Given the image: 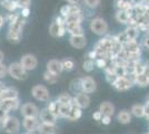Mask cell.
<instances>
[{
	"label": "cell",
	"instance_id": "41",
	"mask_svg": "<svg viewBox=\"0 0 149 134\" xmlns=\"http://www.w3.org/2000/svg\"><path fill=\"white\" fill-rule=\"evenodd\" d=\"M143 70H145V64L141 63V60L136 63V65H135V74L136 75L143 74Z\"/></svg>",
	"mask_w": 149,
	"mask_h": 134
},
{
	"label": "cell",
	"instance_id": "42",
	"mask_svg": "<svg viewBox=\"0 0 149 134\" xmlns=\"http://www.w3.org/2000/svg\"><path fill=\"white\" fill-rule=\"evenodd\" d=\"M8 74V66L3 64V63H0V78H3L6 77Z\"/></svg>",
	"mask_w": 149,
	"mask_h": 134
},
{
	"label": "cell",
	"instance_id": "11",
	"mask_svg": "<svg viewBox=\"0 0 149 134\" xmlns=\"http://www.w3.org/2000/svg\"><path fill=\"white\" fill-rule=\"evenodd\" d=\"M40 124V120L39 117H24V122L22 125L27 132H36L38 130V126Z\"/></svg>",
	"mask_w": 149,
	"mask_h": 134
},
{
	"label": "cell",
	"instance_id": "4",
	"mask_svg": "<svg viewBox=\"0 0 149 134\" xmlns=\"http://www.w3.org/2000/svg\"><path fill=\"white\" fill-rule=\"evenodd\" d=\"M31 94L35 100L40 102H49L50 94L48 88L44 85H35L31 88Z\"/></svg>",
	"mask_w": 149,
	"mask_h": 134
},
{
	"label": "cell",
	"instance_id": "58",
	"mask_svg": "<svg viewBox=\"0 0 149 134\" xmlns=\"http://www.w3.org/2000/svg\"><path fill=\"white\" fill-rule=\"evenodd\" d=\"M0 107H1V106H0Z\"/></svg>",
	"mask_w": 149,
	"mask_h": 134
},
{
	"label": "cell",
	"instance_id": "13",
	"mask_svg": "<svg viewBox=\"0 0 149 134\" xmlns=\"http://www.w3.org/2000/svg\"><path fill=\"white\" fill-rule=\"evenodd\" d=\"M69 43L70 45L76 48V49H82L87 45V38L85 35H76V36H70L69 37Z\"/></svg>",
	"mask_w": 149,
	"mask_h": 134
},
{
	"label": "cell",
	"instance_id": "36",
	"mask_svg": "<svg viewBox=\"0 0 149 134\" xmlns=\"http://www.w3.org/2000/svg\"><path fill=\"white\" fill-rule=\"evenodd\" d=\"M62 63V67H63V70H67V72H70V70L74 69V63L71 60V59H63L61 60Z\"/></svg>",
	"mask_w": 149,
	"mask_h": 134
},
{
	"label": "cell",
	"instance_id": "1",
	"mask_svg": "<svg viewBox=\"0 0 149 134\" xmlns=\"http://www.w3.org/2000/svg\"><path fill=\"white\" fill-rule=\"evenodd\" d=\"M26 25V18L21 17L19 15V17L15 20L13 22L9 24V29L7 32V39L9 40V43L17 44L20 41V39L22 37V30Z\"/></svg>",
	"mask_w": 149,
	"mask_h": 134
},
{
	"label": "cell",
	"instance_id": "29",
	"mask_svg": "<svg viewBox=\"0 0 149 134\" xmlns=\"http://www.w3.org/2000/svg\"><path fill=\"white\" fill-rule=\"evenodd\" d=\"M56 101L60 105H62V104H71L72 101H74V96L71 94H69V93H62V94H60L57 97Z\"/></svg>",
	"mask_w": 149,
	"mask_h": 134
},
{
	"label": "cell",
	"instance_id": "50",
	"mask_svg": "<svg viewBox=\"0 0 149 134\" xmlns=\"http://www.w3.org/2000/svg\"><path fill=\"white\" fill-rule=\"evenodd\" d=\"M143 74H145L147 77H149V66L148 65H146V63H145V70H143Z\"/></svg>",
	"mask_w": 149,
	"mask_h": 134
},
{
	"label": "cell",
	"instance_id": "25",
	"mask_svg": "<svg viewBox=\"0 0 149 134\" xmlns=\"http://www.w3.org/2000/svg\"><path fill=\"white\" fill-rule=\"evenodd\" d=\"M99 109L104 115L112 116V115L115 114V106H113V104L110 102H102L100 104Z\"/></svg>",
	"mask_w": 149,
	"mask_h": 134
},
{
	"label": "cell",
	"instance_id": "10",
	"mask_svg": "<svg viewBox=\"0 0 149 134\" xmlns=\"http://www.w3.org/2000/svg\"><path fill=\"white\" fill-rule=\"evenodd\" d=\"M81 86H82V92L84 93H87V94L93 93L97 89L96 81L90 76L81 77Z\"/></svg>",
	"mask_w": 149,
	"mask_h": 134
},
{
	"label": "cell",
	"instance_id": "33",
	"mask_svg": "<svg viewBox=\"0 0 149 134\" xmlns=\"http://www.w3.org/2000/svg\"><path fill=\"white\" fill-rule=\"evenodd\" d=\"M100 2H101V0H82L84 6L86 7L87 9H90V10H93V9L98 8Z\"/></svg>",
	"mask_w": 149,
	"mask_h": 134
},
{
	"label": "cell",
	"instance_id": "19",
	"mask_svg": "<svg viewBox=\"0 0 149 134\" xmlns=\"http://www.w3.org/2000/svg\"><path fill=\"white\" fill-rule=\"evenodd\" d=\"M131 16H132V10L129 11H126V10H117L116 15H115V18L118 21L119 24H124V25H128L129 20L131 19Z\"/></svg>",
	"mask_w": 149,
	"mask_h": 134
},
{
	"label": "cell",
	"instance_id": "3",
	"mask_svg": "<svg viewBox=\"0 0 149 134\" xmlns=\"http://www.w3.org/2000/svg\"><path fill=\"white\" fill-rule=\"evenodd\" d=\"M8 74L17 81H25L28 78V70L24 68V66L20 64V62L11 63L8 66Z\"/></svg>",
	"mask_w": 149,
	"mask_h": 134
},
{
	"label": "cell",
	"instance_id": "34",
	"mask_svg": "<svg viewBox=\"0 0 149 134\" xmlns=\"http://www.w3.org/2000/svg\"><path fill=\"white\" fill-rule=\"evenodd\" d=\"M70 109H71V104H62V105H60V109H59L60 117L67 119L69 113H70Z\"/></svg>",
	"mask_w": 149,
	"mask_h": 134
},
{
	"label": "cell",
	"instance_id": "21",
	"mask_svg": "<svg viewBox=\"0 0 149 134\" xmlns=\"http://www.w3.org/2000/svg\"><path fill=\"white\" fill-rule=\"evenodd\" d=\"M18 98V91L13 87H6L0 94V101Z\"/></svg>",
	"mask_w": 149,
	"mask_h": 134
},
{
	"label": "cell",
	"instance_id": "32",
	"mask_svg": "<svg viewBox=\"0 0 149 134\" xmlns=\"http://www.w3.org/2000/svg\"><path fill=\"white\" fill-rule=\"evenodd\" d=\"M47 109L51 111L54 114L56 115L57 117H60V114H59V109H60V104L57 102V101H51V102L48 103L47 105Z\"/></svg>",
	"mask_w": 149,
	"mask_h": 134
},
{
	"label": "cell",
	"instance_id": "52",
	"mask_svg": "<svg viewBox=\"0 0 149 134\" xmlns=\"http://www.w3.org/2000/svg\"><path fill=\"white\" fill-rule=\"evenodd\" d=\"M3 59H5V55H3V53L0 51V63H2L3 62Z\"/></svg>",
	"mask_w": 149,
	"mask_h": 134
},
{
	"label": "cell",
	"instance_id": "24",
	"mask_svg": "<svg viewBox=\"0 0 149 134\" xmlns=\"http://www.w3.org/2000/svg\"><path fill=\"white\" fill-rule=\"evenodd\" d=\"M115 7L117 10H126V11L134 9V5L131 4L130 0H116Z\"/></svg>",
	"mask_w": 149,
	"mask_h": 134
},
{
	"label": "cell",
	"instance_id": "49",
	"mask_svg": "<svg viewBox=\"0 0 149 134\" xmlns=\"http://www.w3.org/2000/svg\"><path fill=\"white\" fill-rule=\"evenodd\" d=\"M5 22H6V18H5V16H2V15H0V29L3 27L5 25Z\"/></svg>",
	"mask_w": 149,
	"mask_h": 134
},
{
	"label": "cell",
	"instance_id": "44",
	"mask_svg": "<svg viewBox=\"0 0 149 134\" xmlns=\"http://www.w3.org/2000/svg\"><path fill=\"white\" fill-rule=\"evenodd\" d=\"M140 44H141V47H143V48H146V49L149 51V34H146L143 36V38Z\"/></svg>",
	"mask_w": 149,
	"mask_h": 134
},
{
	"label": "cell",
	"instance_id": "23",
	"mask_svg": "<svg viewBox=\"0 0 149 134\" xmlns=\"http://www.w3.org/2000/svg\"><path fill=\"white\" fill-rule=\"evenodd\" d=\"M130 113L132 116L138 117V119H141V117H146V109H145V105L141 104H135L131 106Z\"/></svg>",
	"mask_w": 149,
	"mask_h": 134
},
{
	"label": "cell",
	"instance_id": "30",
	"mask_svg": "<svg viewBox=\"0 0 149 134\" xmlns=\"http://www.w3.org/2000/svg\"><path fill=\"white\" fill-rule=\"evenodd\" d=\"M135 85H138L139 87H146L149 85V77H147L145 74L137 75L135 79Z\"/></svg>",
	"mask_w": 149,
	"mask_h": 134
},
{
	"label": "cell",
	"instance_id": "9",
	"mask_svg": "<svg viewBox=\"0 0 149 134\" xmlns=\"http://www.w3.org/2000/svg\"><path fill=\"white\" fill-rule=\"evenodd\" d=\"M67 28L66 26H60L56 20H54L49 26V34L55 38H61L66 35Z\"/></svg>",
	"mask_w": 149,
	"mask_h": 134
},
{
	"label": "cell",
	"instance_id": "48",
	"mask_svg": "<svg viewBox=\"0 0 149 134\" xmlns=\"http://www.w3.org/2000/svg\"><path fill=\"white\" fill-rule=\"evenodd\" d=\"M67 4H71V5H80L82 0H65Z\"/></svg>",
	"mask_w": 149,
	"mask_h": 134
},
{
	"label": "cell",
	"instance_id": "28",
	"mask_svg": "<svg viewBox=\"0 0 149 134\" xmlns=\"http://www.w3.org/2000/svg\"><path fill=\"white\" fill-rule=\"evenodd\" d=\"M125 32L127 35V37L129 40L131 39H137L139 37V34H140V30L137 28V27H134V26H128L126 29H125Z\"/></svg>",
	"mask_w": 149,
	"mask_h": 134
},
{
	"label": "cell",
	"instance_id": "14",
	"mask_svg": "<svg viewBox=\"0 0 149 134\" xmlns=\"http://www.w3.org/2000/svg\"><path fill=\"white\" fill-rule=\"evenodd\" d=\"M57 117L56 115L54 114L51 111L47 109H44L40 111L39 113V120L42 122V123H49V124H56L57 123Z\"/></svg>",
	"mask_w": 149,
	"mask_h": 134
},
{
	"label": "cell",
	"instance_id": "35",
	"mask_svg": "<svg viewBox=\"0 0 149 134\" xmlns=\"http://www.w3.org/2000/svg\"><path fill=\"white\" fill-rule=\"evenodd\" d=\"M95 66H96V64H95V60H93V59H89V58H87V59L84 62V64H82V68H84V70H85V72L90 73V72H93V70Z\"/></svg>",
	"mask_w": 149,
	"mask_h": 134
},
{
	"label": "cell",
	"instance_id": "54",
	"mask_svg": "<svg viewBox=\"0 0 149 134\" xmlns=\"http://www.w3.org/2000/svg\"><path fill=\"white\" fill-rule=\"evenodd\" d=\"M146 65H148V66H149V59L147 60V62H146Z\"/></svg>",
	"mask_w": 149,
	"mask_h": 134
},
{
	"label": "cell",
	"instance_id": "56",
	"mask_svg": "<svg viewBox=\"0 0 149 134\" xmlns=\"http://www.w3.org/2000/svg\"><path fill=\"white\" fill-rule=\"evenodd\" d=\"M147 103H149V97L147 98Z\"/></svg>",
	"mask_w": 149,
	"mask_h": 134
},
{
	"label": "cell",
	"instance_id": "16",
	"mask_svg": "<svg viewBox=\"0 0 149 134\" xmlns=\"http://www.w3.org/2000/svg\"><path fill=\"white\" fill-rule=\"evenodd\" d=\"M0 106H1V109H3L7 112L17 111L20 109V102H19V98L5 100V101H0Z\"/></svg>",
	"mask_w": 149,
	"mask_h": 134
},
{
	"label": "cell",
	"instance_id": "43",
	"mask_svg": "<svg viewBox=\"0 0 149 134\" xmlns=\"http://www.w3.org/2000/svg\"><path fill=\"white\" fill-rule=\"evenodd\" d=\"M19 15L21 16V17H24V18H28L29 17V15H30V7H25V8H22V9H20L19 10Z\"/></svg>",
	"mask_w": 149,
	"mask_h": 134
},
{
	"label": "cell",
	"instance_id": "26",
	"mask_svg": "<svg viewBox=\"0 0 149 134\" xmlns=\"http://www.w3.org/2000/svg\"><path fill=\"white\" fill-rule=\"evenodd\" d=\"M117 120L121 124H129L131 122V113L127 109H121L117 115Z\"/></svg>",
	"mask_w": 149,
	"mask_h": 134
},
{
	"label": "cell",
	"instance_id": "12",
	"mask_svg": "<svg viewBox=\"0 0 149 134\" xmlns=\"http://www.w3.org/2000/svg\"><path fill=\"white\" fill-rule=\"evenodd\" d=\"M72 102L77 106H79L80 109H87L89 106V104H90V97L87 95V93L81 92V93H78V94L74 95V101Z\"/></svg>",
	"mask_w": 149,
	"mask_h": 134
},
{
	"label": "cell",
	"instance_id": "17",
	"mask_svg": "<svg viewBox=\"0 0 149 134\" xmlns=\"http://www.w3.org/2000/svg\"><path fill=\"white\" fill-rule=\"evenodd\" d=\"M66 28H67V32L70 36L85 35L84 28L80 22H66Z\"/></svg>",
	"mask_w": 149,
	"mask_h": 134
},
{
	"label": "cell",
	"instance_id": "57",
	"mask_svg": "<svg viewBox=\"0 0 149 134\" xmlns=\"http://www.w3.org/2000/svg\"><path fill=\"white\" fill-rule=\"evenodd\" d=\"M147 34H149V32H147Z\"/></svg>",
	"mask_w": 149,
	"mask_h": 134
},
{
	"label": "cell",
	"instance_id": "27",
	"mask_svg": "<svg viewBox=\"0 0 149 134\" xmlns=\"http://www.w3.org/2000/svg\"><path fill=\"white\" fill-rule=\"evenodd\" d=\"M69 91L76 95L78 93H81L82 92V86H81V78H76V79H72L71 83L69 85Z\"/></svg>",
	"mask_w": 149,
	"mask_h": 134
},
{
	"label": "cell",
	"instance_id": "2",
	"mask_svg": "<svg viewBox=\"0 0 149 134\" xmlns=\"http://www.w3.org/2000/svg\"><path fill=\"white\" fill-rule=\"evenodd\" d=\"M89 29L97 36H106L109 30V26L104 18L95 17L89 22Z\"/></svg>",
	"mask_w": 149,
	"mask_h": 134
},
{
	"label": "cell",
	"instance_id": "47",
	"mask_svg": "<svg viewBox=\"0 0 149 134\" xmlns=\"http://www.w3.org/2000/svg\"><path fill=\"white\" fill-rule=\"evenodd\" d=\"M97 57H98V55H97V51H95V49H93V51H90L89 53H88V58H89V59L96 60Z\"/></svg>",
	"mask_w": 149,
	"mask_h": 134
},
{
	"label": "cell",
	"instance_id": "51",
	"mask_svg": "<svg viewBox=\"0 0 149 134\" xmlns=\"http://www.w3.org/2000/svg\"><path fill=\"white\" fill-rule=\"evenodd\" d=\"M130 1L134 6H136V5H141V2H143V0H130Z\"/></svg>",
	"mask_w": 149,
	"mask_h": 134
},
{
	"label": "cell",
	"instance_id": "6",
	"mask_svg": "<svg viewBox=\"0 0 149 134\" xmlns=\"http://www.w3.org/2000/svg\"><path fill=\"white\" fill-rule=\"evenodd\" d=\"M134 85H135V83L131 81L129 77L121 76V77H118L117 81L112 84L111 86L116 91H118V92H126V91L130 89Z\"/></svg>",
	"mask_w": 149,
	"mask_h": 134
},
{
	"label": "cell",
	"instance_id": "53",
	"mask_svg": "<svg viewBox=\"0 0 149 134\" xmlns=\"http://www.w3.org/2000/svg\"><path fill=\"white\" fill-rule=\"evenodd\" d=\"M5 88H6V86L3 85V83H1V82H0V94H1V92H2Z\"/></svg>",
	"mask_w": 149,
	"mask_h": 134
},
{
	"label": "cell",
	"instance_id": "5",
	"mask_svg": "<svg viewBox=\"0 0 149 134\" xmlns=\"http://www.w3.org/2000/svg\"><path fill=\"white\" fill-rule=\"evenodd\" d=\"M2 130L8 134H17L20 131V122L16 116H9L7 122L2 125Z\"/></svg>",
	"mask_w": 149,
	"mask_h": 134
},
{
	"label": "cell",
	"instance_id": "46",
	"mask_svg": "<svg viewBox=\"0 0 149 134\" xmlns=\"http://www.w3.org/2000/svg\"><path fill=\"white\" fill-rule=\"evenodd\" d=\"M100 122H101L102 124H105V125H109V124L111 123V116H109V115H104Z\"/></svg>",
	"mask_w": 149,
	"mask_h": 134
},
{
	"label": "cell",
	"instance_id": "18",
	"mask_svg": "<svg viewBox=\"0 0 149 134\" xmlns=\"http://www.w3.org/2000/svg\"><path fill=\"white\" fill-rule=\"evenodd\" d=\"M47 70H49V72L56 74V75H60L62 72H63L61 60H58V59H50L49 62L47 63Z\"/></svg>",
	"mask_w": 149,
	"mask_h": 134
},
{
	"label": "cell",
	"instance_id": "40",
	"mask_svg": "<svg viewBox=\"0 0 149 134\" xmlns=\"http://www.w3.org/2000/svg\"><path fill=\"white\" fill-rule=\"evenodd\" d=\"M70 13V4H67V5H63V6L60 8V11H59V15L62 16L63 18H66Z\"/></svg>",
	"mask_w": 149,
	"mask_h": 134
},
{
	"label": "cell",
	"instance_id": "38",
	"mask_svg": "<svg viewBox=\"0 0 149 134\" xmlns=\"http://www.w3.org/2000/svg\"><path fill=\"white\" fill-rule=\"evenodd\" d=\"M105 74H106V81H107V83H109L110 85H112V84L117 81V78H118V76L116 75V73H105Z\"/></svg>",
	"mask_w": 149,
	"mask_h": 134
},
{
	"label": "cell",
	"instance_id": "37",
	"mask_svg": "<svg viewBox=\"0 0 149 134\" xmlns=\"http://www.w3.org/2000/svg\"><path fill=\"white\" fill-rule=\"evenodd\" d=\"M95 64H96V67H98L100 69H105L106 67H107V64H108V60L105 59V58L98 57L95 60Z\"/></svg>",
	"mask_w": 149,
	"mask_h": 134
},
{
	"label": "cell",
	"instance_id": "55",
	"mask_svg": "<svg viewBox=\"0 0 149 134\" xmlns=\"http://www.w3.org/2000/svg\"><path fill=\"white\" fill-rule=\"evenodd\" d=\"M1 130H2V126H1V123H0V131H1Z\"/></svg>",
	"mask_w": 149,
	"mask_h": 134
},
{
	"label": "cell",
	"instance_id": "22",
	"mask_svg": "<svg viewBox=\"0 0 149 134\" xmlns=\"http://www.w3.org/2000/svg\"><path fill=\"white\" fill-rule=\"evenodd\" d=\"M82 115V109H80L79 106H77L74 102L71 103V109H70V113H69L67 120L69 121H77L79 120Z\"/></svg>",
	"mask_w": 149,
	"mask_h": 134
},
{
	"label": "cell",
	"instance_id": "20",
	"mask_svg": "<svg viewBox=\"0 0 149 134\" xmlns=\"http://www.w3.org/2000/svg\"><path fill=\"white\" fill-rule=\"evenodd\" d=\"M37 132L39 134H56L57 126L56 124H49V123H40L38 126Z\"/></svg>",
	"mask_w": 149,
	"mask_h": 134
},
{
	"label": "cell",
	"instance_id": "7",
	"mask_svg": "<svg viewBox=\"0 0 149 134\" xmlns=\"http://www.w3.org/2000/svg\"><path fill=\"white\" fill-rule=\"evenodd\" d=\"M20 113L24 117H39L40 111L32 103H25L20 106Z\"/></svg>",
	"mask_w": 149,
	"mask_h": 134
},
{
	"label": "cell",
	"instance_id": "15",
	"mask_svg": "<svg viewBox=\"0 0 149 134\" xmlns=\"http://www.w3.org/2000/svg\"><path fill=\"white\" fill-rule=\"evenodd\" d=\"M123 48L129 54H141V44L138 43L137 39L128 40L126 44L123 45Z\"/></svg>",
	"mask_w": 149,
	"mask_h": 134
},
{
	"label": "cell",
	"instance_id": "8",
	"mask_svg": "<svg viewBox=\"0 0 149 134\" xmlns=\"http://www.w3.org/2000/svg\"><path fill=\"white\" fill-rule=\"evenodd\" d=\"M20 64L24 66V68L28 72L33 70L37 68L38 66V59L35 55L32 54H26L20 58Z\"/></svg>",
	"mask_w": 149,
	"mask_h": 134
},
{
	"label": "cell",
	"instance_id": "45",
	"mask_svg": "<svg viewBox=\"0 0 149 134\" xmlns=\"http://www.w3.org/2000/svg\"><path fill=\"white\" fill-rule=\"evenodd\" d=\"M102 116H104V114L100 112V109H98V111H96V112L93 113V119L95 121H101Z\"/></svg>",
	"mask_w": 149,
	"mask_h": 134
},
{
	"label": "cell",
	"instance_id": "31",
	"mask_svg": "<svg viewBox=\"0 0 149 134\" xmlns=\"http://www.w3.org/2000/svg\"><path fill=\"white\" fill-rule=\"evenodd\" d=\"M44 79L49 84H56L58 82V75L51 73L49 70H46L44 73Z\"/></svg>",
	"mask_w": 149,
	"mask_h": 134
},
{
	"label": "cell",
	"instance_id": "39",
	"mask_svg": "<svg viewBox=\"0 0 149 134\" xmlns=\"http://www.w3.org/2000/svg\"><path fill=\"white\" fill-rule=\"evenodd\" d=\"M18 17H19V13H9V11H8V13H6V15H5L6 21H7V22H9V24L13 22V21L17 19Z\"/></svg>",
	"mask_w": 149,
	"mask_h": 134
}]
</instances>
